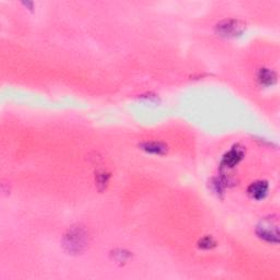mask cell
I'll list each match as a JSON object with an SVG mask.
<instances>
[{
    "label": "cell",
    "instance_id": "cell-1",
    "mask_svg": "<svg viewBox=\"0 0 280 280\" xmlns=\"http://www.w3.org/2000/svg\"><path fill=\"white\" fill-rule=\"evenodd\" d=\"M90 238L82 226H74L65 233L62 238V248L70 255H81L89 246Z\"/></svg>",
    "mask_w": 280,
    "mask_h": 280
},
{
    "label": "cell",
    "instance_id": "cell-2",
    "mask_svg": "<svg viewBox=\"0 0 280 280\" xmlns=\"http://www.w3.org/2000/svg\"><path fill=\"white\" fill-rule=\"evenodd\" d=\"M256 233H258V238L265 242L277 244L279 241L277 218H274L270 216V217L262 220L258 226V229H256Z\"/></svg>",
    "mask_w": 280,
    "mask_h": 280
},
{
    "label": "cell",
    "instance_id": "cell-3",
    "mask_svg": "<svg viewBox=\"0 0 280 280\" xmlns=\"http://www.w3.org/2000/svg\"><path fill=\"white\" fill-rule=\"evenodd\" d=\"M245 23L238 21V20H224L218 23L216 26V31L217 34L221 38H236L238 36H241L244 33Z\"/></svg>",
    "mask_w": 280,
    "mask_h": 280
},
{
    "label": "cell",
    "instance_id": "cell-4",
    "mask_svg": "<svg viewBox=\"0 0 280 280\" xmlns=\"http://www.w3.org/2000/svg\"><path fill=\"white\" fill-rule=\"evenodd\" d=\"M243 156H244V150L242 148H238V147L233 148L224 156L222 160V166L226 168H234L240 163V161L243 159Z\"/></svg>",
    "mask_w": 280,
    "mask_h": 280
},
{
    "label": "cell",
    "instance_id": "cell-5",
    "mask_svg": "<svg viewBox=\"0 0 280 280\" xmlns=\"http://www.w3.org/2000/svg\"><path fill=\"white\" fill-rule=\"evenodd\" d=\"M268 190H270V186L266 182H262V180H258V182H255L248 188V196L255 200H262L267 196Z\"/></svg>",
    "mask_w": 280,
    "mask_h": 280
},
{
    "label": "cell",
    "instance_id": "cell-6",
    "mask_svg": "<svg viewBox=\"0 0 280 280\" xmlns=\"http://www.w3.org/2000/svg\"><path fill=\"white\" fill-rule=\"evenodd\" d=\"M144 152L154 156H164L168 154V146L160 142H147L139 146Z\"/></svg>",
    "mask_w": 280,
    "mask_h": 280
},
{
    "label": "cell",
    "instance_id": "cell-7",
    "mask_svg": "<svg viewBox=\"0 0 280 280\" xmlns=\"http://www.w3.org/2000/svg\"><path fill=\"white\" fill-rule=\"evenodd\" d=\"M277 76L270 69H262L258 74V80L262 86H272L276 82Z\"/></svg>",
    "mask_w": 280,
    "mask_h": 280
},
{
    "label": "cell",
    "instance_id": "cell-8",
    "mask_svg": "<svg viewBox=\"0 0 280 280\" xmlns=\"http://www.w3.org/2000/svg\"><path fill=\"white\" fill-rule=\"evenodd\" d=\"M214 246H216V242L212 236L204 238L202 240H200V248H202V250H210Z\"/></svg>",
    "mask_w": 280,
    "mask_h": 280
},
{
    "label": "cell",
    "instance_id": "cell-9",
    "mask_svg": "<svg viewBox=\"0 0 280 280\" xmlns=\"http://www.w3.org/2000/svg\"><path fill=\"white\" fill-rule=\"evenodd\" d=\"M108 180H110V175L108 173L102 172L100 174H98L96 184H98V186H100V188H102L101 190H103V188H105V186L108 185Z\"/></svg>",
    "mask_w": 280,
    "mask_h": 280
},
{
    "label": "cell",
    "instance_id": "cell-10",
    "mask_svg": "<svg viewBox=\"0 0 280 280\" xmlns=\"http://www.w3.org/2000/svg\"><path fill=\"white\" fill-rule=\"evenodd\" d=\"M114 256H115L116 262H127L128 258H130V254L126 253L125 250H120L118 253H115Z\"/></svg>",
    "mask_w": 280,
    "mask_h": 280
}]
</instances>
